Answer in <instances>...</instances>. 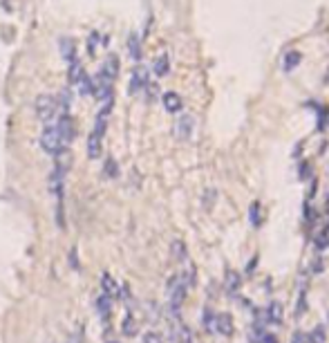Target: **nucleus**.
<instances>
[{
  "instance_id": "obj_1",
  "label": "nucleus",
  "mask_w": 329,
  "mask_h": 343,
  "mask_svg": "<svg viewBox=\"0 0 329 343\" xmlns=\"http://www.w3.org/2000/svg\"><path fill=\"white\" fill-rule=\"evenodd\" d=\"M110 113H112V99L101 101V108H99V113H96L94 126H92V132H90V139H87V157L90 159L101 157V150H103V135H105V130H108Z\"/></svg>"
},
{
  "instance_id": "obj_2",
  "label": "nucleus",
  "mask_w": 329,
  "mask_h": 343,
  "mask_svg": "<svg viewBox=\"0 0 329 343\" xmlns=\"http://www.w3.org/2000/svg\"><path fill=\"white\" fill-rule=\"evenodd\" d=\"M56 106L59 101L52 95H38L36 101H34V110H36V117L41 119L45 126H52L56 121Z\"/></svg>"
},
{
  "instance_id": "obj_3",
  "label": "nucleus",
  "mask_w": 329,
  "mask_h": 343,
  "mask_svg": "<svg viewBox=\"0 0 329 343\" xmlns=\"http://www.w3.org/2000/svg\"><path fill=\"white\" fill-rule=\"evenodd\" d=\"M41 146H43V150H45V153L54 155V157L65 150L63 139H61L59 130H56V121L52 123V126H45V130H43V135H41Z\"/></svg>"
},
{
  "instance_id": "obj_4",
  "label": "nucleus",
  "mask_w": 329,
  "mask_h": 343,
  "mask_svg": "<svg viewBox=\"0 0 329 343\" xmlns=\"http://www.w3.org/2000/svg\"><path fill=\"white\" fill-rule=\"evenodd\" d=\"M186 283L181 280V276H172L170 283H168V296H170V307L172 310H179V305L184 303L186 298Z\"/></svg>"
},
{
  "instance_id": "obj_5",
  "label": "nucleus",
  "mask_w": 329,
  "mask_h": 343,
  "mask_svg": "<svg viewBox=\"0 0 329 343\" xmlns=\"http://www.w3.org/2000/svg\"><path fill=\"white\" fill-rule=\"evenodd\" d=\"M56 130H59V135H61V139H63L65 146L74 139L77 128H74V121H72V117H70L68 113H63L61 117H56Z\"/></svg>"
},
{
  "instance_id": "obj_6",
  "label": "nucleus",
  "mask_w": 329,
  "mask_h": 343,
  "mask_svg": "<svg viewBox=\"0 0 329 343\" xmlns=\"http://www.w3.org/2000/svg\"><path fill=\"white\" fill-rule=\"evenodd\" d=\"M148 86H150L148 83V68H146V65H137L130 74V92L135 95V92H139V90H146Z\"/></svg>"
},
{
  "instance_id": "obj_7",
  "label": "nucleus",
  "mask_w": 329,
  "mask_h": 343,
  "mask_svg": "<svg viewBox=\"0 0 329 343\" xmlns=\"http://www.w3.org/2000/svg\"><path fill=\"white\" fill-rule=\"evenodd\" d=\"M213 330H215L217 334H222V337H233L235 332V321L231 314H217L215 319H213Z\"/></svg>"
},
{
  "instance_id": "obj_8",
  "label": "nucleus",
  "mask_w": 329,
  "mask_h": 343,
  "mask_svg": "<svg viewBox=\"0 0 329 343\" xmlns=\"http://www.w3.org/2000/svg\"><path fill=\"white\" fill-rule=\"evenodd\" d=\"M195 130V119L190 117V114H181L179 119L175 121V135L179 137V139H190V135H193Z\"/></svg>"
},
{
  "instance_id": "obj_9",
  "label": "nucleus",
  "mask_w": 329,
  "mask_h": 343,
  "mask_svg": "<svg viewBox=\"0 0 329 343\" xmlns=\"http://www.w3.org/2000/svg\"><path fill=\"white\" fill-rule=\"evenodd\" d=\"M240 285H242V274L235 269H226L224 271V289L229 294H235L240 289Z\"/></svg>"
},
{
  "instance_id": "obj_10",
  "label": "nucleus",
  "mask_w": 329,
  "mask_h": 343,
  "mask_svg": "<svg viewBox=\"0 0 329 343\" xmlns=\"http://www.w3.org/2000/svg\"><path fill=\"white\" fill-rule=\"evenodd\" d=\"M162 104L168 113H179V110L184 108V101H181V97L177 95V92H164Z\"/></svg>"
},
{
  "instance_id": "obj_11",
  "label": "nucleus",
  "mask_w": 329,
  "mask_h": 343,
  "mask_svg": "<svg viewBox=\"0 0 329 343\" xmlns=\"http://www.w3.org/2000/svg\"><path fill=\"white\" fill-rule=\"evenodd\" d=\"M59 45H61V54H63V59L68 61V63H72V61H77V45H74V41L72 38H68V36H63L59 41Z\"/></svg>"
},
{
  "instance_id": "obj_12",
  "label": "nucleus",
  "mask_w": 329,
  "mask_h": 343,
  "mask_svg": "<svg viewBox=\"0 0 329 343\" xmlns=\"http://www.w3.org/2000/svg\"><path fill=\"white\" fill-rule=\"evenodd\" d=\"M101 287H103V294H105V296H110V298L117 296V294H119V285H117V280H114L110 274H103V276H101Z\"/></svg>"
},
{
  "instance_id": "obj_13",
  "label": "nucleus",
  "mask_w": 329,
  "mask_h": 343,
  "mask_svg": "<svg viewBox=\"0 0 329 343\" xmlns=\"http://www.w3.org/2000/svg\"><path fill=\"white\" fill-rule=\"evenodd\" d=\"M121 332H123V337H135V334L139 332V325H137V319H135L132 314H126V316H123Z\"/></svg>"
},
{
  "instance_id": "obj_14",
  "label": "nucleus",
  "mask_w": 329,
  "mask_h": 343,
  "mask_svg": "<svg viewBox=\"0 0 329 343\" xmlns=\"http://www.w3.org/2000/svg\"><path fill=\"white\" fill-rule=\"evenodd\" d=\"M153 70H155V74H157V77H166L168 70H170V59H168V54H159L157 59H155Z\"/></svg>"
},
{
  "instance_id": "obj_15",
  "label": "nucleus",
  "mask_w": 329,
  "mask_h": 343,
  "mask_svg": "<svg viewBox=\"0 0 329 343\" xmlns=\"http://www.w3.org/2000/svg\"><path fill=\"white\" fill-rule=\"evenodd\" d=\"M74 88H77V90L81 92L83 97H87V95H94V79H92L90 74H83V77H81V81H79Z\"/></svg>"
},
{
  "instance_id": "obj_16",
  "label": "nucleus",
  "mask_w": 329,
  "mask_h": 343,
  "mask_svg": "<svg viewBox=\"0 0 329 343\" xmlns=\"http://www.w3.org/2000/svg\"><path fill=\"white\" fill-rule=\"evenodd\" d=\"M300 61H302L300 52L291 50V52H287V54H284V61H282V68H284V70H287V72H291V70H296V68H298V65H300Z\"/></svg>"
},
{
  "instance_id": "obj_17",
  "label": "nucleus",
  "mask_w": 329,
  "mask_h": 343,
  "mask_svg": "<svg viewBox=\"0 0 329 343\" xmlns=\"http://www.w3.org/2000/svg\"><path fill=\"white\" fill-rule=\"evenodd\" d=\"M269 321L271 323H282V316H284V310H282V305H280V301H271V305H269Z\"/></svg>"
},
{
  "instance_id": "obj_18",
  "label": "nucleus",
  "mask_w": 329,
  "mask_h": 343,
  "mask_svg": "<svg viewBox=\"0 0 329 343\" xmlns=\"http://www.w3.org/2000/svg\"><path fill=\"white\" fill-rule=\"evenodd\" d=\"M103 175L108 177V180H117L119 177V164L114 157H108L103 162Z\"/></svg>"
},
{
  "instance_id": "obj_19",
  "label": "nucleus",
  "mask_w": 329,
  "mask_h": 343,
  "mask_svg": "<svg viewBox=\"0 0 329 343\" xmlns=\"http://www.w3.org/2000/svg\"><path fill=\"white\" fill-rule=\"evenodd\" d=\"M128 50H130V56L135 61L141 59V43H139V36H137V34H130V36H128Z\"/></svg>"
},
{
  "instance_id": "obj_20",
  "label": "nucleus",
  "mask_w": 329,
  "mask_h": 343,
  "mask_svg": "<svg viewBox=\"0 0 329 343\" xmlns=\"http://www.w3.org/2000/svg\"><path fill=\"white\" fill-rule=\"evenodd\" d=\"M175 341L177 343H193V332H190V328L179 325V328L175 330Z\"/></svg>"
},
{
  "instance_id": "obj_21",
  "label": "nucleus",
  "mask_w": 329,
  "mask_h": 343,
  "mask_svg": "<svg viewBox=\"0 0 329 343\" xmlns=\"http://www.w3.org/2000/svg\"><path fill=\"white\" fill-rule=\"evenodd\" d=\"M96 310H99V314H101V316H108V314H110V310H112V298L105 296V294H103V296H101L99 301H96Z\"/></svg>"
},
{
  "instance_id": "obj_22",
  "label": "nucleus",
  "mask_w": 329,
  "mask_h": 343,
  "mask_svg": "<svg viewBox=\"0 0 329 343\" xmlns=\"http://www.w3.org/2000/svg\"><path fill=\"white\" fill-rule=\"evenodd\" d=\"M307 341L309 343H325V328L323 325H316V328L307 334Z\"/></svg>"
},
{
  "instance_id": "obj_23",
  "label": "nucleus",
  "mask_w": 329,
  "mask_h": 343,
  "mask_svg": "<svg viewBox=\"0 0 329 343\" xmlns=\"http://www.w3.org/2000/svg\"><path fill=\"white\" fill-rule=\"evenodd\" d=\"M141 343H164V339L159 337L157 332H146L144 339H141Z\"/></svg>"
},
{
  "instance_id": "obj_24",
  "label": "nucleus",
  "mask_w": 329,
  "mask_h": 343,
  "mask_svg": "<svg viewBox=\"0 0 329 343\" xmlns=\"http://www.w3.org/2000/svg\"><path fill=\"white\" fill-rule=\"evenodd\" d=\"M96 41H99V32H92V36L87 38V52H90V54L96 52Z\"/></svg>"
},
{
  "instance_id": "obj_25",
  "label": "nucleus",
  "mask_w": 329,
  "mask_h": 343,
  "mask_svg": "<svg viewBox=\"0 0 329 343\" xmlns=\"http://www.w3.org/2000/svg\"><path fill=\"white\" fill-rule=\"evenodd\" d=\"M257 213H260V204L253 202L251 204V222H253V227L260 225V218H257Z\"/></svg>"
},
{
  "instance_id": "obj_26",
  "label": "nucleus",
  "mask_w": 329,
  "mask_h": 343,
  "mask_svg": "<svg viewBox=\"0 0 329 343\" xmlns=\"http://www.w3.org/2000/svg\"><path fill=\"white\" fill-rule=\"evenodd\" d=\"M172 253H175V258H184L186 256L184 242H175V244H172Z\"/></svg>"
},
{
  "instance_id": "obj_27",
  "label": "nucleus",
  "mask_w": 329,
  "mask_h": 343,
  "mask_svg": "<svg viewBox=\"0 0 329 343\" xmlns=\"http://www.w3.org/2000/svg\"><path fill=\"white\" fill-rule=\"evenodd\" d=\"M291 343H309V341H307V332H300V330H298V332H293Z\"/></svg>"
},
{
  "instance_id": "obj_28",
  "label": "nucleus",
  "mask_w": 329,
  "mask_h": 343,
  "mask_svg": "<svg viewBox=\"0 0 329 343\" xmlns=\"http://www.w3.org/2000/svg\"><path fill=\"white\" fill-rule=\"evenodd\" d=\"M262 343H278V339H275V334H262Z\"/></svg>"
},
{
  "instance_id": "obj_29",
  "label": "nucleus",
  "mask_w": 329,
  "mask_h": 343,
  "mask_svg": "<svg viewBox=\"0 0 329 343\" xmlns=\"http://www.w3.org/2000/svg\"><path fill=\"white\" fill-rule=\"evenodd\" d=\"M70 260H72L74 269H79V265H77V249H72V251H70Z\"/></svg>"
}]
</instances>
